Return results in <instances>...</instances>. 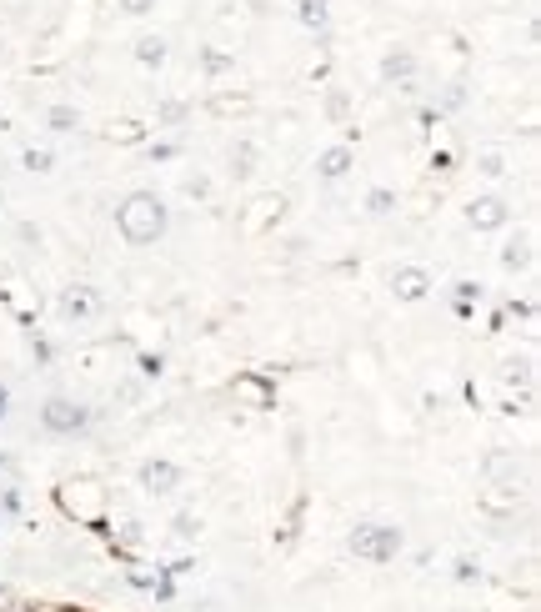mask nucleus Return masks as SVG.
I'll return each instance as SVG.
<instances>
[{"label":"nucleus","instance_id":"ddd939ff","mask_svg":"<svg viewBox=\"0 0 541 612\" xmlns=\"http://www.w3.org/2000/svg\"><path fill=\"white\" fill-rule=\"evenodd\" d=\"M121 11H126V16H151L156 0H121Z\"/></svg>","mask_w":541,"mask_h":612},{"label":"nucleus","instance_id":"f03ea898","mask_svg":"<svg viewBox=\"0 0 541 612\" xmlns=\"http://www.w3.org/2000/svg\"><path fill=\"white\" fill-rule=\"evenodd\" d=\"M351 547H356L361 557H371V562H386V557L401 547V532L386 527V522H366V527L351 532Z\"/></svg>","mask_w":541,"mask_h":612},{"label":"nucleus","instance_id":"f3484780","mask_svg":"<svg viewBox=\"0 0 541 612\" xmlns=\"http://www.w3.org/2000/svg\"><path fill=\"white\" fill-rule=\"evenodd\" d=\"M6 402H11V397H6V392H0V417H6Z\"/></svg>","mask_w":541,"mask_h":612},{"label":"nucleus","instance_id":"f8f14e48","mask_svg":"<svg viewBox=\"0 0 541 612\" xmlns=\"http://www.w3.org/2000/svg\"><path fill=\"white\" fill-rule=\"evenodd\" d=\"M301 21H306V26H321V21H326V6H321V0H306V6H301Z\"/></svg>","mask_w":541,"mask_h":612},{"label":"nucleus","instance_id":"1a4fd4ad","mask_svg":"<svg viewBox=\"0 0 541 612\" xmlns=\"http://www.w3.org/2000/svg\"><path fill=\"white\" fill-rule=\"evenodd\" d=\"M76 121H81V116H76L71 106H51V121H46V126H51V131H76Z\"/></svg>","mask_w":541,"mask_h":612},{"label":"nucleus","instance_id":"6e6552de","mask_svg":"<svg viewBox=\"0 0 541 612\" xmlns=\"http://www.w3.org/2000/svg\"><path fill=\"white\" fill-rule=\"evenodd\" d=\"M346 171H351V151H341V146H336V151H326L321 176H331V181H336V176H346Z\"/></svg>","mask_w":541,"mask_h":612},{"label":"nucleus","instance_id":"f257e3e1","mask_svg":"<svg viewBox=\"0 0 541 612\" xmlns=\"http://www.w3.org/2000/svg\"><path fill=\"white\" fill-rule=\"evenodd\" d=\"M116 226H121V236H126L131 246H151V241H161V231H166V206H161L151 191H141V196H131V201L116 211Z\"/></svg>","mask_w":541,"mask_h":612},{"label":"nucleus","instance_id":"9d476101","mask_svg":"<svg viewBox=\"0 0 541 612\" xmlns=\"http://www.w3.org/2000/svg\"><path fill=\"white\" fill-rule=\"evenodd\" d=\"M411 71H416V61H411V56H406V51H401V56H386V76H391V81H396V76H401V81H406V76H411Z\"/></svg>","mask_w":541,"mask_h":612},{"label":"nucleus","instance_id":"423d86ee","mask_svg":"<svg viewBox=\"0 0 541 612\" xmlns=\"http://www.w3.org/2000/svg\"><path fill=\"white\" fill-rule=\"evenodd\" d=\"M466 216H471V226H501L506 221V206L501 201H476Z\"/></svg>","mask_w":541,"mask_h":612},{"label":"nucleus","instance_id":"dca6fc26","mask_svg":"<svg viewBox=\"0 0 541 612\" xmlns=\"http://www.w3.org/2000/svg\"><path fill=\"white\" fill-rule=\"evenodd\" d=\"M371 211H376V216L391 211V196H386V191H371Z\"/></svg>","mask_w":541,"mask_h":612},{"label":"nucleus","instance_id":"0eeeda50","mask_svg":"<svg viewBox=\"0 0 541 612\" xmlns=\"http://www.w3.org/2000/svg\"><path fill=\"white\" fill-rule=\"evenodd\" d=\"M61 312L66 317H91V291H66L61 296Z\"/></svg>","mask_w":541,"mask_h":612},{"label":"nucleus","instance_id":"39448f33","mask_svg":"<svg viewBox=\"0 0 541 612\" xmlns=\"http://www.w3.org/2000/svg\"><path fill=\"white\" fill-rule=\"evenodd\" d=\"M141 482H146L151 492H171V487L181 482V472H176L171 462H146V467H141Z\"/></svg>","mask_w":541,"mask_h":612},{"label":"nucleus","instance_id":"9b49d317","mask_svg":"<svg viewBox=\"0 0 541 612\" xmlns=\"http://www.w3.org/2000/svg\"><path fill=\"white\" fill-rule=\"evenodd\" d=\"M141 61H146V66H161V61H166V46H161V41H141Z\"/></svg>","mask_w":541,"mask_h":612},{"label":"nucleus","instance_id":"20e7f679","mask_svg":"<svg viewBox=\"0 0 541 612\" xmlns=\"http://www.w3.org/2000/svg\"><path fill=\"white\" fill-rule=\"evenodd\" d=\"M426 291H431V276H426L421 266H406V271H396V296L416 301V296H426Z\"/></svg>","mask_w":541,"mask_h":612},{"label":"nucleus","instance_id":"4468645a","mask_svg":"<svg viewBox=\"0 0 541 612\" xmlns=\"http://www.w3.org/2000/svg\"><path fill=\"white\" fill-rule=\"evenodd\" d=\"M531 261V246H506V266H526Z\"/></svg>","mask_w":541,"mask_h":612},{"label":"nucleus","instance_id":"7ed1b4c3","mask_svg":"<svg viewBox=\"0 0 541 612\" xmlns=\"http://www.w3.org/2000/svg\"><path fill=\"white\" fill-rule=\"evenodd\" d=\"M41 417H46V427H51V432H81V427L91 422V412H86V407H76V402H66V397H51Z\"/></svg>","mask_w":541,"mask_h":612},{"label":"nucleus","instance_id":"2eb2a0df","mask_svg":"<svg viewBox=\"0 0 541 612\" xmlns=\"http://www.w3.org/2000/svg\"><path fill=\"white\" fill-rule=\"evenodd\" d=\"M26 166H31V171H51V151H31Z\"/></svg>","mask_w":541,"mask_h":612}]
</instances>
